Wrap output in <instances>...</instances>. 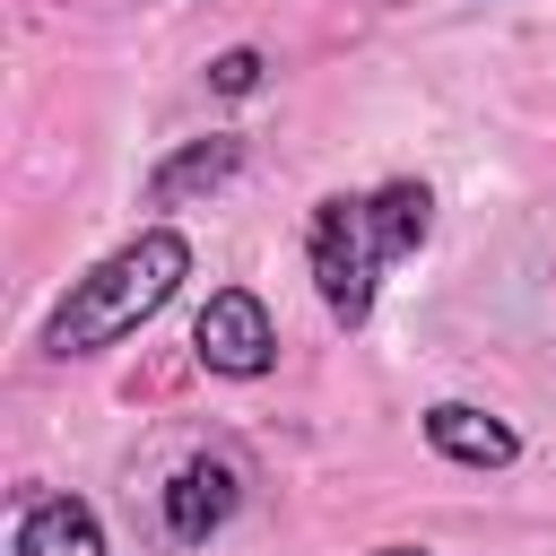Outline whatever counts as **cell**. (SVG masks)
Masks as SVG:
<instances>
[{
  "mask_svg": "<svg viewBox=\"0 0 556 556\" xmlns=\"http://www.w3.org/2000/svg\"><path fill=\"white\" fill-rule=\"evenodd\" d=\"M182 269H191L182 235H139V243H122L104 269H87V278L70 287V304L52 313V348H104V339L139 330V321L174 295Z\"/></svg>",
  "mask_w": 556,
  "mask_h": 556,
  "instance_id": "obj_1",
  "label": "cell"
},
{
  "mask_svg": "<svg viewBox=\"0 0 556 556\" xmlns=\"http://www.w3.org/2000/svg\"><path fill=\"white\" fill-rule=\"evenodd\" d=\"M374 208H356V200H321L313 208V278H321V295H330V313L339 321H365V304H374Z\"/></svg>",
  "mask_w": 556,
  "mask_h": 556,
  "instance_id": "obj_2",
  "label": "cell"
},
{
  "mask_svg": "<svg viewBox=\"0 0 556 556\" xmlns=\"http://www.w3.org/2000/svg\"><path fill=\"white\" fill-rule=\"evenodd\" d=\"M191 348H200L217 374H261L278 339H269L261 295H252V287H226V295H208V313L191 321Z\"/></svg>",
  "mask_w": 556,
  "mask_h": 556,
  "instance_id": "obj_3",
  "label": "cell"
},
{
  "mask_svg": "<svg viewBox=\"0 0 556 556\" xmlns=\"http://www.w3.org/2000/svg\"><path fill=\"white\" fill-rule=\"evenodd\" d=\"M226 513H235V469H226V460L174 469V486H165V530H174V539H208Z\"/></svg>",
  "mask_w": 556,
  "mask_h": 556,
  "instance_id": "obj_4",
  "label": "cell"
},
{
  "mask_svg": "<svg viewBox=\"0 0 556 556\" xmlns=\"http://www.w3.org/2000/svg\"><path fill=\"white\" fill-rule=\"evenodd\" d=\"M17 556H104V530H96V513L87 504H35L26 513V530H17Z\"/></svg>",
  "mask_w": 556,
  "mask_h": 556,
  "instance_id": "obj_5",
  "label": "cell"
},
{
  "mask_svg": "<svg viewBox=\"0 0 556 556\" xmlns=\"http://www.w3.org/2000/svg\"><path fill=\"white\" fill-rule=\"evenodd\" d=\"M426 434H434V452H452V460H469V469H504V460H513V426H495V417H478V408H434Z\"/></svg>",
  "mask_w": 556,
  "mask_h": 556,
  "instance_id": "obj_6",
  "label": "cell"
},
{
  "mask_svg": "<svg viewBox=\"0 0 556 556\" xmlns=\"http://www.w3.org/2000/svg\"><path fill=\"white\" fill-rule=\"evenodd\" d=\"M365 208H374V243H382V252H417V243H426V191H417V182H391V191L365 200Z\"/></svg>",
  "mask_w": 556,
  "mask_h": 556,
  "instance_id": "obj_7",
  "label": "cell"
},
{
  "mask_svg": "<svg viewBox=\"0 0 556 556\" xmlns=\"http://www.w3.org/2000/svg\"><path fill=\"white\" fill-rule=\"evenodd\" d=\"M226 165H235V139H208V148H191L182 165H165V174H156V200H182V191H200V182H217Z\"/></svg>",
  "mask_w": 556,
  "mask_h": 556,
  "instance_id": "obj_8",
  "label": "cell"
},
{
  "mask_svg": "<svg viewBox=\"0 0 556 556\" xmlns=\"http://www.w3.org/2000/svg\"><path fill=\"white\" fill-rule=\"evenodd\" d=\"M208 78H217L226 96H252V87H261V52H217V70H208Z\"/></svg>",
  "mask_w": 556,
  "mask_h": 556,
  "instance_id": "obj_9",
  "label": "cell"
},
{
  "mask_svg": "<svg viewBox=\"0 0 556 556\" xmlns=\"http://www.w3.org/2000/svg\"><path fill=\"white\" fill-rule=\"evenodd\" d=\"M382 556H417V547H382Z\"/></svg>",
  "mask_w": 556,
  "mask_h": 556,
  "instance_id": "obj_10",
  "label": "cell"
}]
</instances>
